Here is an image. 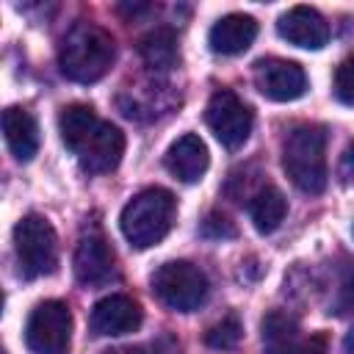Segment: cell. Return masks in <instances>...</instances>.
Masks as SVG:
<instances>
[{
    "instance_id": "cell-1",
    "label": "cell",
    "mask_w": 354,
    "mask_h": 354,
    "mask_svg": "<svg viewBox=\"0 0 354 354\" xmlns=\"http://www.w3.org/2000/svg\"><path fill=\"white\" fill-rule=\"evenodd\" d=\"M113 58V36L94 22L75 25L58 47V66L75 83H97L100 77L108 75Z\"/></svg>"
},
{
    "instance_id": "cell-2",
    "label": "cell",
    "mask_w": 354,
    "mask_h": 354,
    "mask_svg": "<svg viewBox=\"0 0 354 354\" xmlns=\"http://www.w3.org/2000/svg\"><path fill=\"white\" fill-rule=\"evenodd\" d=\"M174 213L177 205L166 188H144L122 207L119 227L130 246L149 249L169 235L174 224Z\"/></svg>"
},
{
    "instance_id": "cell-3",
    "label": "cell",
    "mask_w": 354,
    "mask_h": 354,
    "mask_svg": "<svg viewBox=\"0 0 354 354\" xmlns=\"http://www.w3.org/2000/svg\"><path fill=\"white\" fill-rule=\"evenodd\" d=\"M282 169L304 194L326 188V133L318 124H299L282 144Z\"/></svg>"
},
{
    "instance_id": "cell-4",
    "label": "cell",
    "mask_w": 354,
    "mask_h": 354,
    "mask_svg": "<svg viewBox=\"0 0 354 354\" xmlns=\"http://www.w3.org/2000/svg\"><path fill=\"white\" fill-rule=\"evenodd\" d=\"M152 293L163 307L174 313H194L207 301L210 282L205 271L196 268L194 263L171 260L152 274Z\"/></svg>"
},
{
    "instance_id": "cell-5",
    "label": "cell",
    "mask_w": 354,
    "mask_h": 354,
    "mask_svg": "<svg viewBox=\"0 0 354 354\" xmlns=\"http://www.w3.org/2000/svg\"><path fill=\"white\" fill-rule=\"evenodd\" d=\"M14 252L25 277H47L58 266V235L53 224L39 216L28 213L14 227Z\"/></svg>"
},
{
    "instance_id": "cell-6",
    "label": "cell",
    "mask_w": 354,
    "mask_h": 354,
    "mask_svg": "<svg viewBox=\"0 0 354 354\" xmlns=\"http://www.w3.org/2000/svg\"><path fill=\"white\" fill-rule=\"evenodd\" d=\"M25 343L33 354H69L72 346L69 307L58 299L36 304L25 324Z\"/></svg>"
},
{
    "instance_id": "cell-7",
    "label": "cell",
    "mask_w": 354,
    "mask_h": 354,
    "mask_svg": "<svg viewBox=\"0 0 354 354\" xmlns=\"http://www.w3.org/2000/svg\"><path fill=\"white\" fill-rule=\"evenodd\" d=\"M205 119H207V127L213 130V136L218 138V144L227 149L243 147L252 133V124H254L249 105L230 88H218L210 97Z\"/></svg>"
},
{
    "instance_id": "cell-8",
    "label": "cell",
    "mask_w": 354,
    "mask_h": 354,
    "mask_svg": "<svg viewBox=\"0 0 354 354\" xmlns=\"http://www.w3.org/2000/svg\"><path fill=\"white\" fill-rule=\"evenodd\" d=\"M254 86L271 102H293L307 91V75L296 61L260 58L254 64Z\"/></svg>"
},
{
    "instance_id": "cell-9",
    "label": "cell",
    "mask_w": 354,
    "mask_h": 354,
    "mask_svg": "<svg viewBox=\"0 0 354 354\" xmlns=\"http://www.w3.org/2000/svg\"><path fill=\"white\" fill-rule=\"evenodd\" d=\"M77 160L88 174H105L113 171L124 155V133L111 124V122H100L88 138L77 147Z\"/></svg>"
},
{
    "instance_id": "cell-10",
    "label": "cell",
    "mask_w": 354,
    "mask_h": 354,
    "mask_svg": "<svg viewBox=\"0 0 354 354\" xmlns=\"http://www.w3.org/2000/svg\"><path fill=\"white\" fill-rule=\"evenodd\" d=\"M144 321V310L136 299L124 296V293H111L105 299H100L91 307V332L100 337H116V335H127L136 332Z\"/></svg>"
},
{
    "instance_id": "cell-11",
    "label": "cell",
    "mask_w": 354,
    "mask_h": 354,
    "mask_svg": "<svg viewBox=\"0 0 354 354\" xmlns=\"http://www.w3.org/2000/svg\"><path fill=\"white\" fill-rule=\"evenodd\" d=\"M277 33L296 44V47H304V50H321L329 39V25L326 19L310 8V6H293L290 11H285L279 19H277Z\"/></svg>"
},
{
    "instance_id": "cell-12",
    "label": "cell",
    "mask_w": 354,
    "mask_h": 354,
    "mask_svg": "<svg viewBox=\"0 0 354 354\" xmlns=\"http://www.w3.org/2000/svg\"><path fill=\"white\" fill-rule=\"evenodd\" d=\"M166 169L183 180V183H199L210 166V155H207V147L205 141L196 136V133H185L180 136L169 149H166V158H163Z\"/></svg>"
},
{
    "instance_id": "cell-13",
    "label": "cell",
    "mask_w": 354,
    "mask_h": 354,
    "mask_svg": "<svg viewBox=\"0 0 354 354\" xmlns=\"http://www.w3.org/2000/svg\"><path fill=\"white\" fill-rule=\"evenodd\" d=\"M113 249L102 235H86L75 249V277L83 285H102L113 277Z\"/></svg>"
},
{
    "instance_id": "cell-14",
    "label": "cell",
    "mask_w": 354,
    "mask_h": 354,
    "mask_svg": "<svg viewBox=\"0 0 354 354\" xmlns=\"http://www.w3.org/2000/svg\"><path fill=\"white\" fill-rule=\"evenodd\" d=\"M254 36H257V19L254 17H249V14H227L210 28L207 41H210L213 53L238 55V53L252 47Z\"/></svg>"
},
{
    "instance_id": "cell-15",
    "label": "cell",
    "mask_w": 354,
    "mask_h": 354,
    "mask_svg": "<svg viewBox=\"0 0 354 354\" xmlns=\"http://www.w3.org/2000/svg\"><path fill=\"white\" fill-rule=\"evenodd\" d=\"M3 133L17 160H33V155L39 152V124L25 108L11 105L3 111Z\"/></svg>"
},
{
    "instance_id": "cell-16",
    "label": "cell",
    "mask_w": 354,
    "mask_h": 354,
    "mask_svg": "<svg viewBox=\"0 0 354 354\" xmlns=\"http://www.w3.org/2000/svg\"><path fill=\"white\" fill-rule=\"evenodd\" d=\"M138 55L149 69H171L180 61V47H177V33L171 28H155L138 39Z\"/></svg>"
},
{
    "instance_id": "cell-17",
    "label": "cell",
    "mask_w": 354,
    "mask_h": 354,
    "mask_svg": "<svg viewBox=\"0 0 354 354\" xmlns=\"http://www.w3.org/2000/svg\"><path fill=\"white\" fill-rule=\"evenodd\" d=\"M299 324L282 310H271L263 318V348L266 354H299Z\"/></svg>"
},
{
    "instance_id": "cell-18",
    "label": "cell",
    "mask_w": 354,
    "mask_h": 354,
    "mask_svg": "<svg viewBox=\"0 0 354 354\" xmlns=\"http://www.w3.org/2000/svg\"><path fill=\"white\" fill-rule=\"evenodd\" d=\"M285 213H288V199H285V194H282L279 188H274V185L260 188V191L252 196V202H249L252 224H254V230L263 232V235L274 232V230L285 221Z\"/></svg>"
},
{
    "instance_id": "cell-19",
    "label": "cell",
    "mask_w": 354,
    "mask_h": 354,
    "mask_svg": "<svg viewBox=\"0 0 354 354\" xmlns=\"http://www.w3.org/2000/svg\"><path fill=\"white\" fill-rule=\"evenodd\" d=\"M100 124L97 113L91 105H83V102H72L66 105L61 113H58V133H61V141L77 152V147L88 138V133Z\"/></svg>"
},
{
    "instance_id": "cell-20",
    "label": "cell",
    "mask_w": 354,
    "mask_h": 354,
    "mask_svg": "<svg viewBox=\"0 0 354 354\" xmlns=\"http://www.w3.org/2000/svg\"><path fill=\"white\" fill-rule=\"evenodd\" d=\"M241 335H243V326H241L238 315H224L218 324H213V326L205 332V343H207L210 348L227 351V348H235V346H238Z\"/></svg>"
},
{
    "instance_id": "cell-21",
    "label": "cell",
    "mask_w": 354,
    "mask_h": 354,
    "mask_svg": "<svg viewBox=\"0 0 354 354\" xmlns=\"http://www.w3.org/2000/svg\"><path fill=\"white\" fill-rule=\"evenodd\" d=\"M335 97L343 105H354V55L343 58L335 69Z\"/></svg>"
},
{
    "instance_id": "cell-22",
    "label": "cell",
    "mask_w": 354,
    "mask_h": 354,
    "mask_svg": "<svg viewBox=\"0 0 354 354\" xmlns=\"http://www.w3.org/2000/svg\"><path fill=\"white\" fill-rule=\"evenodd\" d=\"M202 232H205V235H210V238H232V235H235V227H232L224 216L210 213V216H207V221L202 224Z\"/></svg>"
},
{
    "instance_id": "cell-23",
    "label": "cell",
    "mask_w": 354,
    "mask_h": 354,
    "mask_svg": "<svg viewBox=\"0 0 354 354\" xmlns=\"http://www.w3.org/2000/svg\"><path fill=\"white\" fill-rule=\"evenodd\" d=\"M337 174H340V180H343L346 185H351V183H354V141L343 149V155H340V166H337Z\"/></svg>"
},
{
    "instance_id": "cell-24",
    "label": "cell",
    "mask_w": 354,
    "mask_h": 354,
    "mask_svg": "<svg viewBox=\"0 0 354 354\" xmlns=\"http://www.w3.org/2000/svg\"><path fill=\"white\" fill-rule=\"evenodd\" d=\"M299 354H326V337L324 335H313L310 340H304L299 346Z\"/></svg>"
},
{
    "instance_id": "cell-25",
    "label": "cell",
    "mask_w": 354,
    "mask_h": 354,
    "mask_svg": "<svg viewBox=\"0 0 354 354\" xmlns=\"http://www.w3.org/2000/svg\"><path fill=\"white\" fill-rule=\"evenodd\" d=\"M343 304L346 307H354V279H348L346 288H343Z\"/></svg>"
},
{
    "instance_id": "cell-26",
    "label": "cell",
    "mask_w": 354,
    "mask_h": 354,
    "mask_svg": "<svg viewBox=\"0 0 354 354\" xmlns=\"http://www.w3.org/2000/svg\"><path fill=\"white\" fill-rule=\"evenodd\" d=\"M102 354H144L141 348H133V346H119V348H105Z\"/></svg>"
},
{
    "instance_id": "cell-27",
    "label": "cell",
    "mask_w": 354,
    "mask_h": 354,
    "mask_svg": "<svg viewBox=\"0 0 354 354\" xmlns=\"http://www.w3.org/2000/svg\"><path fill=\"white\" fill-rule=\"evenodd\" d=\"M346 351H348V354H354V329H351V335L346 337Z\"/></svg>"
}]
</instances>
